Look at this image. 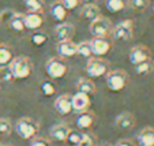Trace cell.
<instances>
[{"label": "cell", "mask_w": 154, "mask_h": 146, "mask_svg": "<svg viewBox=\"0 0 154 146\" xmlns=\"http://www.w3.org/2000/svg\"><path fill=\"white\" fill-rule=\"evenodd\" d=\"M8 67L11 68L12 75H14L15 79H25L29 78L30 74H32L33 64L30 59L26 57V56H17L11 60Z\"/></svg>", "instance_id": "3"}, {"label": "cell", "mask_w": 154, "mask_h": 146, "mask_svg": "<svg viewBox=\"0 0 154 146\" xmlns=\"http://www.w3.org/2000/svg\"><path fill=\"white\" fill-rule=\"evenodd\" d=\"M44 25L42 12H26L25 14V29L38 30Z\"/></svg>", "instance_id": "14"}, {"label": "cell", "mask_w": 154, "mask_h": 146, "mask_svg": "<svg viewBox=\"0 0 154 146\" xmlns=\"http://www.w3.org/2000/svg\"><path fill=\"white\" fill-rule=\"evenodd\" d=\"M12 131V124L8 119L6 117H0V135H3V137H7L10 135Z\"/></svg>", "instance_id": "32"}, {"label": "cell", "mask_w": 154, "mask_h": 146, "mask_svg": "<svg viewBox=\"0 0 154 146\" xmlns=\"http://www.w3.org/2000/svg\"><path fill=\"white\" fill-rule=\"evenodd\" d=\"M70 127L67 124H64V123H59V124H55V126L51 129L49 134H51V138L57 142H66L67 139V135L70 132Z\"/></svg>", "instance_id": "18"}, {"label": "cell", "mask_w": 154, "mask_h": 146, "mask_svg": "<svg viewBox=\"0 0 154 146\" xmlns=\"http://www.w3.org/2000/svg\"><path fill=\"white\" fill-rule=\"evenodd\" d=\"M130 82V75L124 70H109L105 75V83L112 92H122Z\"/></svg>", "instance_id": "1"}, {"label": "cell", "mask_w": 154, "mask_h": 146, "mask_svg": "<svg viewBox=\"0 0 154 146\" xmlns=\"http://www.w3.org/2000/svg\"><path fill=\"white\" fill-rule=\"evenodd\" d=\"M128 6L131 10L137 12H142L150 6V0H128Z\"/></svg>", "instance_id": "29"}, {"label": "cell", "mask_w": 154, "mask_h": 146, "mask_svg": "<svg viewBox=\"0 0 154 146\" xmlns=\"http://www.w3.org/2000/svg\"><path fill=\"white\" fill-rule=\"evenodd\" d=\"M76 90L79 93L87 94V96H93L96 93V85L89 78H79L78 82H76Z\"/></svg>", "instance_id": "21"}, {"label": "cell", "mask_w": 154, "mask_h": 146, "mask_svg": "<svg viewBox=\"0 0 154 146\" xmlns=\"http://www.w3.org/2000/svg\"><path fill=\"white\" fill-rule=\"evenodd\" d=\"M15 131L23 139H33L40 131V124L32 117H22L15 124Z\"/></svg>", "instance_id": "2"}, {"label": "cell", "mask_w": 154, "mask_h": 146, "mask_svg": "<svg viewBox=\"0 0 154 146\" xmlns=\"http://www.w3.org/2000/svg\"><path fill=\"white\" fill-rule=\"evenodd\" d=\"M112 29H113V25L108 18L105 17H100L98 19L90 22V26H89V30H90V34L93 36L94 38L98 37H111Z\"/></svg>", "instance_id": "6"}, {"label": "cell", "mask_w": 154, "mask_h": 146, "mask_svg": "<svg viewBox=\"0 0 154 146\" xmlns=\"http://www.w3.org/2000/svg\"><path fill=\"white\" fill-rule=\"evenodd\" d=\"M82 2H85L86 4H89V3H93V2H96V0H82Z\"/></svg>", "instance_id": "39"}, {"label": "cell", "mask_w": 154, "mask_h": 146, "mask_svg": "<svg viewBox=\"0 0 154 146\" xmlns=\"http://www.w3.org/2000/svg\"><path fill=\"white\" fill-rule=\"evenodd\" d=\"M56 51H57L59 57L66 60L67 57H72L76 55V44L72 40L59 41L57 45H56Z\"/></svg>", "instance_id": "12"}, {"label": "cell", "mask_w": 154, "mask_h": 146, "mask_svg": "<svg viewBox=\"0 0 154 146\" xmlns=\"http://www.w3.org/2000/svg\"><path fill=\"white\" fill-rule=\"evenodd\" d=\"M0 146H4V145H3V143H2V142H0Z\"/></svg>", "instance_id": "42"}, {"label": "cell", "mask_w": 154, "mask_h": 146, "mask_svg": "<svg viewBox=\"0 0 154 146\" xmlns=\"http://www.w3.org/2000/svg\"><path fill=\"white\" fill-rule=\"evenodd\" d=\"M14 79L12 71L8 66H0V83H10Z\"/></svg>", "instance_id": "30"}, {"label": "cell", "mask_w": 154, "mask_h": 146, "mask_svg": "<svg viewBox=\"0 0 154 146\" xmlns=\"http://www.w3.org/2000/svg\"><path fill=\"white\" fill-rule=\"evenodd\" d=\"M100 146H112V145H111V143H106V142H105V143H102V145H100Z\"/></svg>", "instance_id": "40"}, {"label": "cell", "mask_w": 154, "mask_h": 146, "mask_svg": "<svg viewBox=\"0 0 154 146\" xmlns=\"http://www.w3.org/2000/svg\"><path fill=\"white\" fill-rule=\"evenodd\" d=\"M30 41H32L34 45H37V47H41V45H44L48 41V36H47V33L35 30V32L30 36Z\"/></svg>", "instance_id": "31"}, {"label": "cell", "mask_w": 154, "mask_h": 146, "mask_svg": "<svg viewBox=\"0 0 154 146\" xmlns=\"http://www.w3.org/2000/svg\"><path fill=\"white\" fill-rule=\"evenodd\" d=\"M40 88H41V92H42L44 96L51 97V96H53V94L56 93V88H55V85H53L52 82H49V81H44V82H41Z\"/></svg>", "instance_id": "33"}, {"label": "cell", "mask_w": 154, "mask_h": 146, "mask_svg": "<svg viewBox=\"0 0 154 146\" xmlns=\"http://www.w3.org/2000/svg\"><path fill=\"white\" fill-rule=\"evenodd\" d=\"M45 73L52 79H60L68 73V66L66 60L59 56L51 57L45 64Z\"/></svg>", "instance_id": "4"}, {"label": "cell", "mask_w": 154, "mask_h": 146, "mask_svg": "<svg viewBox=\"0 0 154 146\" xmlns=\"http://www.w3.org/2000/svg\"><path fill=\"white\" fill-rule=\"evenodd\" d=\"M109 71V63L102 57H89L86 64V74L90 78H100L108 74Z\"/></svg>", "instance_id": "5"}, {"label": "cell", "mask_w": 154, "mask_h": 146, "mask_svg": "<svg viewBox=\"0 0 154 146\" xmlns=\"http://www.w3.org/2000/svg\"><path fill=\"white\" fill-rule=\"evenodd\" d=\"M111 36L115 40L120 41H130L134 37V22L130 19L119 22L116 26H113Z\"/></svg>", "instance_id": "7"}, {"label": "cell", "mask_w": 154, "mask_h": 146, "mask_svg": "<svg viewBox=\"0 0 154 146\" xmlns=\"http://www.w3.org/2000/svg\"><path fill=\"white\" fill-rule=\"evenodd\" d=\"M104 4L109 12H120L125 8V0H104Z\"/></svg>", "instance_id": "24"}, {"label": "cell", "mask_w": 154, "mask_h": 146, "mask_svg": "<svg viewBox=\"0 0 154 146\" xmlns=\"http://www.w3.org/2000/svg\"><path fill=\"white\" fill-rule=\"evenodd\" d=\"M74 34H75V27H74V25L68 23V22H61L55 29V36L59 41L72 40Z\"/></svg>", "instance_id": "13"}, {"label": "cell", "mask_w": 154, "mask_h": 146, "mask_svg": "<svg viewBox=\"0 0 154 146\" xmlns=\"http://www.w3.org/2000/svg\"><path fill=\"white\" fill-rule=\"evenodd\" d=\"M8 27L14 32H23L25 30V14L20 12H15L14 17L11 18V20L8 22Z\"/></svg>", "instance_id": "22"}, {"label": "cell", "mask_w": 154, "mask_h": 146, "mask_svg": "<svg viewBox=\"0 0 154 146\" xmlns=\"http://www.w3.org/2000/svg\"><path fill=\"white\" fill-rule=\"evenodd\" d=\"M76 146H96V138L90 134H85V138Z\"/></svg>", "instance_id": "35"}, {"label": "cell", "mask_w": 154, "mask_h": 146, "mask_svg": "<svg viewBox=\"0 0 154 146\" xmlns=\"http://www.w3.org/2000/svg\"><path fill=\"white\" fill-rule=\"evenodd\" d=\"M15 11L12 10H4V11L0 12V25H3V26H8V22L11 20V18L14 17Z\"/></svg>", "instance_id": "34"}, {"label": "cell", "mask_w": 154, "mask_h": 146, "mask_svg": "<svg viewBox=\"0 0 154 146\" xmlns=\"http://www.w3.org/2000/svg\"><path fill=\"white\" fill-rule=\"evenodd\" d=\"M115 146H135V143L130 139H120V141H117Z\"/></svg>", "instance_id": "38"}, {"label": "cell", "mask_w": 154, "mask_h": 146, "mask_svg": "<svg viewBox=\"0 0 154 146\" xmlns=\"http://www.w3.org/2000/svg\"><path fill=\"white\" fill-rule=\"evenodd\" d=\"M76 126L79 130H89L94 126L96 123V115L91 111H85V112H79L76 116Z\"/></svg>", "instance_id": "15"}, {"label": "cell", "mask_w": 154, "mask_h": 146, "mask_svg": "<svg viewBox=\"0 0 154 146\" xmlns=\"http://www.w3.org/2000/svg\"><path fill=\"white\" fill-rule=\"evenodd\" d=\"M76 55L82 56V57H91L93 49H91L90 41H82V42L76 44Z\"/></svg>", "instance_id": "26"}, {"label": "cell", "mask_w": 154, "mask_h": 146, "mask_svg": "<svg viewBox=\"0 0 154 146\" xmlns=\"http://www.w3.org/2000/svg\"><path fill=\"white\" fill-rule=\"evenodd\" d=\"M154 71V60L153 59H147L143 63L135 66V73L138 75H149Z\"/></svg>", "instance_id": "23"}, {"label": "cell", "mask_w": 154, "mask_h": 146, "mask_svg": "<svg viewBox=\"0 0 154 146\" xmlns=\"http://www.w3.org/2000/svg\"><path fill=\"white\" fill-rule=\"evenodd\" d=\"M151 12H153V17H154V6H153V8H151Z\"/></svg>", "instance_id": "41"}, {"label": "cell", "mask_w": 154, "mask_h": 146, "mask_svg": "<svg viewBox=\"0 0 154 146\" xmlns=\"http://www.w3.org/2000/svg\"><path fill=\"white\" fill-rule=\"evenodd\" d=\"M90 42H91L93 55L96 56V57H102V56L108 55V53L112 51V47H113V41L111 40V37L93 38Z\"/></svg>", "instance_id": "8"}, {"label": "cell", "mask_w": 154, "mask_h": 146, "mask_svg": "<svg viewBox=\"0 0 154 146\" xmlns=\"http://www.w3.org/2000/svg\"><path fill=\"white\" fill-rule=\"evenodd\" d=\"M55 109L60 115H68L72 111V104H71V96L70 94H61V96L56 97L55 102H53Z\"/></svg>", "instance_id": "16"}, {"label": "cell", "mask_w": 154, "mask_h": 146, "mask_svg": "<svg viewBox=\"0 0 154 146\" xmlns=\"http://www.w3.org/2000/svg\"><path fill=\"white\" fill-rule=\"evenodd\" d=\"M63 6L66 7L67 10H74L82 3V0H60Z\"/></svg>", "instance_id": "37"}, {"label": "cell", "mask_w": 154, "mask_h": 146, "mask_svg": "<svg viewBox=\"0 0 154 146\" xmlns=\"http://www.w3.org/2000/svg\"><path fill=\"white\" fill-rule=\"evenodd\" d=\"M71 104H72V111H75L76 113H79V112H85V111H89L90 104H91L90 96L76 92L74 96H71Z\"/></svg>", "instance_id": "11"}, {"label": "cell", "mask_w": 154, "mask_h": 146, "mask_svg": "<svg viewBox=\"0 0 154 146\" xmlns=\"http://www.w3.org/2000/svg\"><path fill=\"white\" fill-rule=\"evenodd\" d=\"M12 51L7 44H0V66H7L12 60Z\"/></svg>", "instance_id": "25"}, {"label": "cell", "mask_w": 154, "mask_h": 146, "mask_svg": "<svg viewBox=\"0 0 154 146\" xmlns=\"http://www.w3.org/2000/svg\"><path fill=\"white\" fill-rule=\"evenodd\" d=\"M81 17L87 20H90V22H93V20L98 19V18L101 17V10H100L98 6H96V4H93V3L85 4L81 10Z\"/></svg>", "instance_id": "19"}, {"label": "cell", "mask_w": 154, "mask_h": 146, "mask_svg": "<svg viewBox=\"0 0 154 146\" xmlns=\"http://www.w3.org/2000/svg\"><path fill=\"white\" fill-rule=\"evenodd\" d=\"M137 143L139 146H154V127H145L137 135Z\"/></svg>", "instance_id": "17"}, {"label": "cell", "mask_w": 154, "mask_h": 146, "mask_svg": "<svg viewBox=\"0 0 154 146\" xmlns=\"http://www.w3.org/2000/svg\"><path fill=\"white\" fill-rule=\"evenodd\" d=\"M30 146H51V142L42 137H35L32 139Z\"/></svg>", "instance_id": "36"}, {"label": "cell", "mask_w": 154, "mask_h": 146, "mask_svg": "<svg viewBox=\"0 0 154 146\" xmlns=\"http://www.w3.org/2000/svg\"><path fill=\"white\" fill-rule=\"evenodd\" d=\"M23 3L29 12H42L45 6L44 0H23Z\"/></svg>", "instance_id": "27"}, {"label": "cell", "mask_w": 154, "mask_h": 146, "mask_svg": "<svg viewBox=\"0 0 154 146\" xmlns=\"http://www.w3.org/2000/svg\"><path fill=\"white\" fill-rule=\"evenodd\" d=\"M83 138H85V134L82 131H79V130H70L66 142H68L70 145H72V146H76L78 143L82 142Z\"/></svg>", "instance_id": "28"}, {"label": "cell", "mask_w": 154, "mask_h": 146, "mask_svg": "<svg viewBox=\"0 0 154 146\" xmlns=\"http://www.w3.org/2000/svg\"><path fill=\"white\" fill-rule=\"evenodd\" d=\"M147 59H151V51L146 45H135L130 49L128 60L132 66H138Z\"/></svg>", "instance_id": "9"}, {"label": "cell", "mask_w": 154, "mask_h": 146, "mask_svg": "<svg viewBox=\"0 0 154 146\" xmlns=\"http://www.w3.org/2000/svg\"><path fill=\"white\" fill-rule=\"evenodd\" d=\"M49 12H51V17L55 20H57V22H63L68 15V10L63 6V3H61L60 0L52 3V6H51V8H49Z\"/></svg>", "instance_id": "20"}, {"label": "cell", "mask_w": 154, "mask_h": 146, "mask_svg": "<svg viewBox=\"0 0 154 146\" xmlns=\"http://www.w3.org/2000/svg\"><path fill=\"white\" fill-rule=\"evenodd\" d=\"M135 124H137V117L130 111L122 112L115 119V126L120 130H131L135 127Z\"/></svg>", "instance_id": "10"}]
</instances>
